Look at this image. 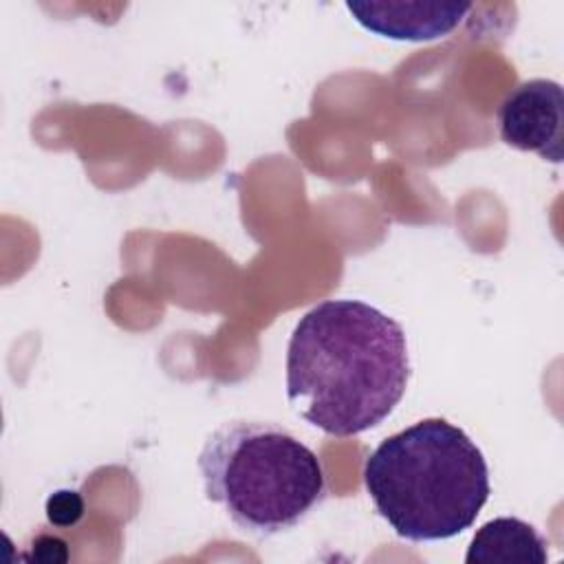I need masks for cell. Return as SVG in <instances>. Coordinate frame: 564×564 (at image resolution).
Returning a JSON list of instances; mask_svg holds the SVG:
<instances>
[{
	"label": "cell",
	"mask_w": 564,
	"mask_h": 564,
	"mask_svg": "<svg viewBox=\"0 0 564 564\" xmlns=\"http://www.w3.org/2000/svg\"><path fill=\"white\" fill-rule=\"evenodd\" d=\"M467 564L505 562V564H546L549 542L529 522L520 518H494L471 538L465 553Z\"/></svg>",
	"instance_id": "cell-6"
},
{
	"label": "cell",
	"mask_w": 564,
	"mask_h": 564,
	"mask_svg": "<svg viewBox=\"0 0 564 564\" xmlns=\"http://www.w3.org/2000/svg\"><path fill=\"white\" fill-rule=\"evenodd\" d=\"M496 119L507 145L562 163L564 93L557 82L544 77L520 82L498 106Z\"/></svg>",
	"instance_id": "cell-4"
},
{
	"label": "cell",
	"mask_w": 564,
	"mask_h": 564,
	"mask_svg": "<svg viewBox=\"0 0 564 564\" xmlns=\"http://www.w3.org/2000/svg\"><path fill=\"white\" fill-rule=\"evenodd\" d=\"M44 509H46V520L53 527L68 529V527L77 524L79 518L84 516V500L77 491L59 489L53 496H48Z\"/></svg>",
	"instance_id": "cell-7"
},
{
	"label": "cell",
	"mask_w": 564,
	"mask_h": 564,
	"mask_svg": "<svg viewBox=\"0 0 564 564\" xmlns=\"http://www.w3.org/2000/svg\"><path fill=\"white\" fill-rule=\"evenodd\" d=\"M366 31L399 42H427L452 33L474 9L467 2H346Z\"/></svg>",
	"instance_id": "cell-5"
},
{
	"label": "cell",
	"mask_w": 564,
	"mask_h": 564,
	"mask_svg": "<svg viewBox=\"0 0 564 564\" xmlns=\"http://www.w3.org/2000/svg\"><path fill=\"white\" fill-rule=\"evenodd\" d=\"M207 500L247 533L269 538L300 524L326 496L317 454L282 425L227 421L198 454Z\"/></svg>",
	"instance_id": "cell-3"
},
{
	"label": "cell",
	"mask_w": 564,
	"mask_h": 564,
	"mask_svg": "<svg viewBox=\"0 0 564 564\" xmlns=\"http://www.w3.org/2000/svg\"><path fill=\"white\" fill-rule=\"evenodd\" d=\"M410 381L408 339L397 319L361 300L306 311L286 348V397L322 432L346 438L383 423Z\"/></svg>",
	"instance_id": "cell-1"
},
{
	"label": "cell",
	"mask_w": 564,
	"mask_h": 564,
	"mask_svg": "<svg viewBox=\"0 0 564 564\" xmlns=\"http://www.w3.org/2000/svg\"><path fill=\"white\" fill-rule=\"evenodd\" d=\"M55 549H66V542L55 538V535H40L33 544V557L44 560V562H64V557L57 553Z\"/></svg>",
	"instance_id": "cell-8"
},
{
	"label": "cell",
	"mask_w": 564,
	"mask_h": 564,
	"mask_svg": "<svg viewBox=\"0 0 564 564\" xmlns=\"http://www.w3.org/2000/svg\"><path fill=\"white\" fill-rule=\"evenodd\" d=\"M361 476L377 513L410 542H438L467 531L491 494L478 445L438 416L381 441Z\"/></svg>",
	"instance_id": "cell-2"
}]
</instances>
